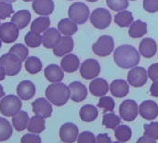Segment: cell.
I'll return each mask as SVG.
<instances>
[{
    "instance_id": "1",
    "label": "cell",
    "mask_w": 158,
    "mask_h": 143,
    "mask_svg": "<svg viewBox=\"0 0 158 143\" xmlns=\"http://www.w3.org/2000/svg\"><path fill=\"white\" fill-rule=\"evenodd\" d=\"M114 59L118 67L122 69H130L139 64L140 57L133 46L123 45L115 49Z\"/></svg>"
},
{
    "instance_id": "2",
    "label": "cell",
    "mask_w": 158,
    "mask_h": 143,
    "mask_svg": "<svg viewBox=\"0 0 158 143\" xmlns=\"http://www.w3.org/2000/svg\"><path fill=\"white\" fill-rule=\"evenodd\" d=\"M45 95L53 105L58 107L65 105L71 96L69 87L61 82L49 85L45 91Z\"/></svg>"
},
{
    "instance_id": "3",
    "label": "cell",
    "mask_w": 158,
    "mask_h": 143,
    "mask_svg": "<svg viewBox=\"0 0 158 143\" xmlns=\"http://www.w3.org/2000/svg\"><path fill=\"white\" fill-rule=\"evenodd\" d=\"M22 100L15 95L4 96L0 100V112L6 117H12L22 109Z\"/></svg>"
},
{
    "instance_id": "4",
    "label": "cell",
    "mask_w": 158,
    "mask_h": 143,
    "mask_svg": "<svg viewBox=\"0 0 158 143\" xmlns=\"http://www.w3.org/2000/svg\"><path fill=\"white\" fill-rule=\"evenodd\" d=\"M22 59L13 53H6L0 57V66L6 72L7 76H14L22 70Z\"/></svg>"
},
{
    "instance_id": "5",
    "label": "cell",
    "mask_w": 158,
    "mask_h": 143,
    "mask_svg": "<svg viewBox=\"0 0 158 143\" xmlns=\"http://www.w3.org/2000/svg\"><path fill=\"white\" fill-rule=\"evenodd\" d=\"M89 9L82 2H75L68 10V17L77 24H84L89 18Z\"/></svg>"
},
{
    "instance_id": "6",
    "label": "cell",
    "mask_w": 158,
    "mask_h": 143,
    "mask_svg": "<svg viewBox=\"0 0 158 143\" xmlns=\"http://www.w3.org/2000/svg\"><path fill=\"white\" fill-rule=\"evenodd\" d=\"M90 22L99 30L106 29L112 22V15L107 10L103 8H98L92 11L90 15Z\"/></svg>"
},
{
    "instance_id": "7",
    "label": "cell",
    "mask_w": 158,
    "mask_h": 143,
    "mask_svg": "<svg viewBox=\"0 0 158 143\" xmlns=\"http://www.w3.org/2000/svg\"><path fill=\"white\" fill-rule=\"evenodd\" d=\"M114 47V41L110 35L101 36L93 45L92 51L99 57H107L109 56Z\"/></svg>"
},
{
    "instance_id": "8",
    "label": "cell",
    "mask_w": 158,
    "mask_h": 143,
    "mask_svg": "<svg viewBox=\"0 0 158 143\" xmlns=\"http://www.w3.org/2000/svg\"><path fill=\"white\" fill-rule=\"evenodd\" d=\"M101 73V65L94 59H86L80 66V75L86 80L96 78Z\"/></svg>"
},
{
    "instance_id": "9",
    "label": "cell",
    "mask_w": 158,
    "mask_h": 143,
    "mask_svg": "<svg viewBox=\"0 0 158 143\" xmlns=\"http://www.w3.org/2000/svg\"><path fill=\"white\" fill-rule=\"evenodd\" d=\"M120 117L127 122H132L135 120L139 113L138 104L133 100H124L119 107Z\"/></svg>"
},
{
    "instance_id": "10",
    "label": "cell",
    "mask_w": 158,
    "mask_h": 143,
    "mask_svg": "<svg viewBox=\"0 0 158 143\" xmlns=\"http://www.w3.org/2000/svg\"><path fill=\"white\" fill-rule=\"evenodd\" d=\"M148 79V74L143 67H133L127 74V82L134 88L144 86Z\"/></svg>"
},
{
    "instance_id": "11",
    "label": "cell",
    "mask_w": 158,
    "mask_h": 143,
    "mask_svg": "<svg viewBox=\"0 0 158 143\" xmlns=\"http://www.w3.org/2000/svg\"><path fill=\"white\" fill-rule=\"evenodd\" d=\"M19 28L12 22H8L0 26V39L6 44L13 43L19 36Z\"/></svg>"
},
{
    "instance_id": "12",
    "label": "cell",
    "mask_w": 158,
    "mask_h": 143,
    "mask_svg": "<svg viewBox=\"0 0 158 143\" xmlns=\"http://www.w3.org/2000/svg\"><path fill=\"white\" fill-rule=\"evenodd\" d=\"M51 102L45 98H38L32 103V109L35 115L42 116L43 118H48L51 116L53 109Z\"/></svg>"
},
{
    "instance_id": "13",
    "label": "cell",
    "mask_w": 158,
    "mask_h": 143,
    "mask_svg": "<svg viewBox=\"0 0 158 143\" xmlns=\"http://www.w3.org/2000/svg\"><path fill=\"white\" fill-rule=\"evenodd\" d=\"M59 135L60 140L63 142L72 143L77 141V137L79 136L78 127L73 123H65L60 126Z\"/></svg>"
},
{
    "instance_id": "14",
    "label": "cell",
    "mask_w": 158,
    "mask_h": 143,
    "mask_svg": "<svg viewBox=\"0 0 158 143\" xmlns=\"http://www.w3.org/2000/svg\"><path fill=\"white\" fill-rule=\"evenodd\" d=\"M139 113L145 120H154L158 116V104L153 100L142 101L139 107Z\"/></svg>"
},
{
    "instance_id": "15",
    "label": "cell",
    "mask_w": 158,
    "mask_h": 143,
    "mask_svg": "<svg viewBox=\"0 0 158 143\" xmlns=\"http://www.w3.org/2000/svg\"><path fill=\"white\" fill-rule=\"evenodd\" d=\"M35 86L30 80H23L19 83L16 88L18 97L23 100H29L35 95Z\"/></svg>"
},
{
    "instance_id": "16",
    "label": "cell",
    "mask_w": 158,
    "mask_h": 143,
    "mask_svg": "<svg viewBox=\"0 0 158 143\" xmlns=\"http://www.w3.org/2000/svg\"><path fill=\"white\" fill-rule=\"evenodd\" d=\"M69 89L71 94L70 99L74 102H81L88 96V89L81 82H72L69 85Z\"/></svg>"
},
{
    "instance_id": "17",
    "label": "cell",
    "mask_w": 158,
    "mask_h": 143,
    "mask_svg": "<svg viewBox=\"0 0 158 143\" xmlns=\"http://www.w3.org/2000/svg\"><path fill=\"white\" fill-rule=\"evenodd\" d=\"M73 38L71 36L65 35L64 37H61L57 45L53 47V53L57 57H63L73 51Z\"/></svg>"
},
{
    "instance_id": "18",
    "label": "cell",
    "mask_w": 158,
    "mask_h": 143,
    "mask_svg": "<svg viewBox=\"0 0 158 143\" xmlns=\"http://www.w3.org/2000/svg\"><path fill=\"white\" fill-rule=\"evenodd\" d=\"M34 11L40 16L50 15L55 8L53 0H34L32 4Z\"/></svg>"
},
{
    "instance_id": "19",
    "label": "cell",
    "mask_w": 158,
    "mask_h": 143,
    "mask_svg": "<svg viewBox=\"0 0 158 143\" xmlns=\"http://www.w3.org/2000/svg\"><path fill=\"white\" fill-rule=\"evenodd\" d=\"M44 75L46 79L50 83L61 82L64 77L62 68H60L57 64H50L47 66L44 71Z\"/></svg>"
},
{
    "instance_id": "20",
    "label": "cell",
    "mask_w": 158,
    "mask_h": 143,
    "mask_svg": "<svg viewBox=\"0 0 158 143\" xmlns=\"http://www.w3.org/2000/svg\"><path fill=\"white\" fill-rule=\"evenodd\" d=\"M42 37H43V41H42L43 46L48 49L53 48L61 38L60 32L59 31V29L56 28H48L47 31L44 32Z\"/></svg>"
},
{
    "instance_id": "21",
    "label": "cell",
    "mask_w": 158,
    "mask_h": 143,
    "mask_svg": "<svg viewBox=\"0 0 158 143\" xmlns=\"http://www.w3.org/2000/svg\"><path fill=\"white\" fill-rule=\"evenodd\" d=\"M139 54L144 58H152L157 52V44L152 38H144L139 43Z\"/></svg>"
},
{
    "instance_id": "22",
    "label": "cell",
    "mask_w": 158,
    "mask_h": 143,
    "mask_svg": "<svg viewBox=\"0 0 158 143\" xmlns=\"http://www.w3.org/2000/svg\"><path fill=\"white\" fill-rule=\"evenodd\" d=\"M80 65L79 58L74 54H67L63 57L60 61V66L62 70L68 74H72L76 72Z\"/></svg>"
},
{
    "instance_id": "23",
    "label": "cell",
    "mask_w": 158,
    "mask_h": 143,
    "mask_svg": "<svg viewBox=\"0 0 158 143\" xmlns=\"http://www.w3.org/2000/svg\"><path fill=\"white\" fill-rule=\"evenodd\" d=\"M109 90L108 82L103 78H95L89 84V91L95 97H102Z\"/></svg>"
},
{
    "instance_id": "24",
    "label": "cell",
    "mask_w": 158,
    "mask_h": 143,
    "mask_svg": "<svg viewBox=\"0 0 158 143\" xmlns=\"http://www.w3.org/2000/svg\"><path fill=\"white\" fill-rule=\"evenodd\" d=\"M110 90L114 97L125 98L129 92V86L127 82L123 79H115L112 82Z\"/></svg>"
},
{
    "instance_id": "25",
    "label": "cell",
    "mask_w": 158,
    "mask_h": 143,
    "mask_svg": "<svg viewBox=\"0 0 158 143\" xmlns=\"http://www.w3.org/2000/svg\"><path fill=\"white\" fill-rule=\"evenodd\" d=\"M98 115H99L98 109L91 104L84 105L83 107H81L80 111H79V116H80L81 120L87 123L95 121Z\"/></svg>"
},
{
    "instance_id": "26",
    "label": "cell",
    "mask_w": 158,
    "mask_h": 143,
    "mask_svg": "<svg viewBox=\"0 0 158 143\" xmlns=\"http://www.w3.org/2000/svg\"><path fill=\"white\" fill-rule=\"evenodd\" d=\"M31 13L30 11L26 10H19L17 11L12 17H11V22L13 23H15L17 25V27L21 30V29H24L31 21Z\"/></svg>"
},
{
    "instance_id": "27",
    "label": "cell",
    "mask_w": 158,
    "mask_h": 143,
    "mask_svg": "<svg viewBox=\"0 0 158 143\" xmlns=\"http://www.w3.org/2000/svg\"><path fill=\"white\" fill-rule=\"evenodd\" d=\"M12 118V125L13 127L18 131L22 132L24 129L27 128L28 124H29V115L26 112L24 111H20L17 114L11 117Z\"/></svg>"
},
{
    "instance_id": "28",
    "label": "cell",
    "mask_w": 158,
    "mask_h": 143,
    "mask_svg": "<svg viewBox=\"0 0 158 143\" xmlns=\"http://www.w3.org/2000/svg\"><path fill=\"white\" fill-rule=\"evenodd\" d=\"M58 29L60 32V34L64 35L72 36L77 32L78 27H77V23L69 18V19L60 20L58 23Z\"/></svg>"
},
{
    "instance_id": "29",
    "label": "cell",
    "mask_w": 158,
    "mask_h": 143,
    "mask_svg": "<svg viewBox=\"0 0 158 143\" xmlns=\"http://www.w3.org/2000/svg\"><path fill=\"white\" fill-rule=\"evenodd\" d=\"M146 33L147 23L140 20H137L134 22H132L128 30V35L132 38H140L143 35H145Z\"/></svg>"
},
{
    "instance_id": "30",
    "label": "cell",
    "mask_w": 158,
    "mask_h": 143,
    "mask_svg": "<svg viewBox=\"0 0 158 143\" xmlns=\"http://www.w3.org/2000/svg\"><path fill=\"white\" fill-rule=\"evenodd\" d=\"M27 129L29 132L40 134L46 129V122L45 118L39 115H35L29 120V124L27 126Z\"/></svg>"
},
{
    "instance_id": "31",
    "label": "cell",
    "mask_w": 158,
    "mask_h": 143,
    "mask_svg": "<svg viewBox=\"0 0 158 143\" xmlns=\"http://www.w3.org/2000/svg\"><path fill=\"white\" fill-rule=\"evenodd\" d=\"M114 22L121 28H126L133 22V15L128 10H121L114 16Z\"/></svg>"
},
{
    "instance_id": "32",
    "label": "cell",
    "mask_w": 158,
    "mask_h": 143,
    "mask_svg": "<svg viewBox=\"0 0 158 143\" xmlns=\"http://www.w3.org/2000/svg\"><path fill=\"white\" fill-rule=\"evenodd\" d=\"M50 25V19L47 16H41L36 18L31 24V31L41 34L47 31Z\"/></svg>"
},
{
    "instance_id": "33",
    "label": "cell",
    "mask_w": 158,
    "mask_h": 143,
    "mask_svg": "<svg viewBox=\"0 0 158 143\" xmlns=\"http://www.w3.org/2000/svg\"><path fill=\"white\" fill-rule=\"evenodd\" d=\"M24 66H25V70L27 73L31 75H36L39 72H41L43 64L37 57L32 56L26 59Z\"/></svg>"
},
{
    "instance_id": "34",
    "label": "cell",
    "mask_w": 158,
    "mask_h": 143,
    "mask_svg": "<svg viewBox=\"0 0 158 143\" xmlns=\"http://www.w3.org/2000/svg\"><path fill=\"white\" fill-rule=\"evenodd\" d=\"M114 136L117 141L119 142H127L132 137V131L129 126L126 125H119L114 129Z\"/></svg>"
},
{
    "instance_id": "35",
    "label": "cell",
    "mask_w": 158,
    "mask_h": 143,
    "mask_svg": "<svg viewBox=\"0 0 158 143\" xmlns=\"http://www.w3.org/2000/svg\"><path fill=\"white\" fill-rule=\"evenodd\" d=\"M13 134V128L10 121L0 117V141H5L10 138Z\"/></svg>"
},
{
    "instance_id": "36",
    "label": "cell",
    "mask_w": 158,
    "mask_h": 143,
    "mask_svg": "<svg viewBox=\"0 0 158 143\" xmlns=\"http://www.w3.org/2000/svg\"><path fill=\"white\" fill-rule=\"evenodd\" d=\"M121 122V117L114 113V112L103 114L102 116V125L109 129H115Z\"/></svg>"
},
{
    "instance_id": "37",
    "label": "cell",
    "mask_w": 158,
    "mask_h": 143,
    "mask_svg": "<svg viewBox=\"0 0 158 143\" xmlns=\"http://www.w3.org/2000/svg\"><path fill=\"white\" fill-rule=\"evenodd\" d=\"M24 41H25V44L27 47H32V48H35V47H38L42 44L43 37L40 35V34L30 31L29 33H27L25 35Z\"/></svg>"
},
{
    "instance_id": "38",
    "label": "cell",
    "mask_w": 158,
    "mask_h": 143,
    "mask_svg": "<svg viewBox=\"0 0 158 143\" xmlns=\"http://www.w3.org/2000/svg\"><path fill=\"white\" fill-rule=\"evenodd\" d=\"M10 52L18 56L22 59V61H25L26 59L28 58V54H29V50H28L27 47H25L23 44H15L14 46H12L10 47Z\"/></svg>"
},
{
    "instance_id": "39",
    "label": "cell",
    "mask_w": 158,
    "mask_h": 143,
    "mask_svg": "<svg viewBox=\"0 0 158 143\" xmlns=\"http://www.w3.org/2000/svg\"><path fill=\"white\" fill-rule=\"evenodd\" d=\"M144 136H147L155 141L158 140V122H152L144 125Z\"/></svg>"
},
{
    "instance_id": "40",
    "label": "cell",
    "mask_w": 158,
    "mask_h": 143,
    "mask_svg": "<svg viewBox=\"0 0 158 143\" xmlns=\"http://www.w3.org/2000/svg\"><path fill=\"white\" fill-rule=\"evenodd\" d=\"M107 6L114 11L125 10L128 7L127 0H106Z\"/></svg>"
},
{
    "instance_id": "41",
    "label": "cell",
    "mask_w": 158,
    "mask_h": 143,
    "mask_svg": "<svg viewBox=\"0 0 158 143\" xmlns=\"http://www.w3.org/2000/svg\"><path fill=\"white\" fill-rule=\"evenodd\" d=\"M98 107L102 108L105 112H114L115 108V102L111 97H102L98 103Z\"/></svg>"
},
{
    "instance_id": "42",
    "label": "cell",
    "mask_w": 158,
    "mask_h": 143,
    "mask_svg": "<svg viewBox=\"0 0 158 143\" xmlns=\"http://www.w3.org/2000/svg\"><path fill=\"white\" fill-rule=\"evenodd\" d=\"M13 13V7L11 3L0 1V20H5L10 17Z\"/></svg>"
},
{
    "instance_id": "43",
    "label": "cell",
    "mask_w": 158,
    "mask_h": 143,
    "mask_svg": "<svg viewBox=\"0 0 158 143\" xmlns=\"http://www.w3.org/2000/svg\"><path fill=\"white\" fill-rule=\"evenodd\" d=\"M77 142L78 143H95L96 137L90 131H84L78 136Z\"/></svg>"
},
{
    "instance_id": "44",
    "label": "cell",
    "mask_w": 158,
    "mask_h": 143,
    "mask_svg": "<svg viewBox=\"0 0 158 143\" xmlns=\"http://www.w3.org/2000/svg\"><path fill=\"white\" fill-rule=\"evenodd\" d=\"M143 9L150 13L158 11V0H143Z\"/></svg>"
},
{
    "instance_id": "45",
    "label": "cell",
    "mask_w": 158,
    "mask_h": 143,
    "mask_svg": "<svg viewBox=\"0 0 158 143\" xmlns=\"http://www.w3.org/2000/svg\"><path fill=\"white\" fill-rule=\"evenodd\" d=\"M41 141H42L41 137L37 134L32 132L23 135V137L21 138L22 143H41Z\"/></svg>"
},
{
    "instance_id": "46",
    "label": "cell",
    "mask_w": 158,
    "mask_h": 143,
    "mask_svg": "<svg viewBox=\"0 0 158 143\" xmlns=\"http://www.w3.org/2000/svg\"><path fill=\"white\" fill-rule=\"evenodd\" d=\"M148 77L153 82L158 81V63L152 64L148 69Z\"/></svg>"
},
{
    "instance_id": "47",
    "label": "cell",
    "mask_w": 158,
    "mask_h": 143,
    "mask_svg": "<svg viewBox=\"0 0 158 143\" xmlns=\"http://www.w3.org/2000/svg\"><path fill=\"white\" fill-rule=\"evenodd\" d=\"M96 142L99 143H111L112 139L108 134H99L96 137Z\"/></svg>"
},
{
    "instance_id": "48",
    "label": "cell",
    "mask_w": 158,
    "mask_h": 143,
    "mask_svg": "<svg viewBox=\"0 0 158 143\" xmlns=\"http://www.w3.org/2000/svg\"><path fill=\"white\" fill-rule=\"evenodd\" d=\"M150 94L152 97L158 98V81H153L150 88Z\"/></svg>"
},
{
    "instance_id": "49",
    "label": "cell",
    "mask_w": 158,
    "mask_h": 143,
    "mask_svg": "<svg viewBox=\"0 0 158 143\" xmlns=\"http://www.w3.org/2000/svg\"><path fill=\"white\" fill-rule=\"evenodd\" d=\"M137 142H138V143H140V142H142V143H144V142L154 143V142H155V140H154V139H152V138H151V137H147V136H143V137H139V138L137 140Z\"/></svg>"
},
{
    "instance_id": "50",
    "label": "cell",
    "mask_w": 158,
    "mask_h": 143,
    "mask_svg": "<svg viewBox=\"0 0 158 143\" xmlns=\"http://www.w3.org/2000/svg\"><path fill=\"white\" fill-rule=\"evenodd\" d=\"M6 76H7L6 72L3 70V68L1 66H0V81H3L6 78Z\"/></svg>"
},
{
    "instance_id": "51",
    "label": "cell",
    "mask_w": 158,
    "mask_h": 143,
    "mask_svg": "<svg viewBox=\"0 0 158 143\" xmlns=\"http://www.w3.org/2000/svg\"><path fill=\"white\" fill-rule=\"evenodd\" d=\"M5 96V91H4V88H3V87L0 85V100H1L3 97Z\"/></svg>"
},
{
    "instance_id": "52",
    "label": "cell",
    "mask_w": 158,
    "mask_h": 143,
    "mask_svg": "<svg viewBox=\"0 0 158 143\" xmlns=\"http://www.w3.org/2000/svg\"><path fill=\"white\" fill-rule=\"evenodd\" d=\"M0 1L8 2V3H13V2H15V1H16V0H0Z\"/></svg>"
},
{
    "instance_id": "53",
    "label": "cell",
    "mask_w": 158,
    "mask_h": 143,
    "mask_svg": "<svg viewBox=\"0 0 158 143\" xmlns=\"http://www.w3.org/2000/svg\"><path fill=\"white\" fill-rule=\"evenodd\" d=\"M87 1H89V2H91V3H94V2H97L98 0H87Z\"/></svg>"
},
{
    "instance_id": "54",
    "label": "cell",
    "mask_w": 158,
    "mask_h": 143,
    "mask_svg": "<svg viewBox=\"0 0 158 143\" xmlns=\"http://www.w3.org/2000/svg\"><path fill=\"white\" fill-rule=\"evenodd\" d=\"M24 2H30V1H34V0H23Z\"/></svg>"
},
{
    "instance_id": "55",
    "label": "cell",
    "mask_w": 158,
    "mask_h": 143,
    "mask_svg": "<svg viewBox=\"0 0 158 143\" xmlns=\"http://www.w3.org/2000/svg\"><path fill=\"white\" fill-rule=\"evenodd\" d=\"M1 46H2V40L0 39V48H1Z\"/></svg>"
},
{
    "instance_id": "56",
    "label": "cell",
    "mask_w": 158,
    "mask_h": 143,
    "mask_svg": "<svg viewBox=\"0 0 158 143\" xmlns=\"http://www.w3.org/2000/svg\"><path fill=\"white\" fill-rule=\"evenodd\" d=\"M131 1H135V0H131Z\"/></svg>"
},
{
    "instance_id": "57",
    "label": "cell",
    "mask_w": 158,
    "mask_h": 143,
    "mask_svg": "<svg viewBox=\"0 0 158 143\" xmlns=\"http://www.w3.org/2000/svg\"><path fill=\"white\" fill-rule=\"evenodd\" d=\"M69 1H72V0H69Z\"/></svg>"
},
{
    "instance_id": "58",
    "label": "cell",
    "mask_w": 158,
    "mask_h": 143,
    "mask_svg": "<svg viewBox=\"0 0 158 143\" xmlns=\"http://www.w3.org/2000/svg\"><path fill=\"white\" fill-rule=\"evenodd\" d=\"M0 26H1V23H0Z\"/></svg>"
}]
</instances>
